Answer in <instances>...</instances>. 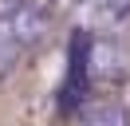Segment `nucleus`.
Listing matches in <instances>:
<instances>
[{
  "label": "nucleus",
  "mask_w": 130,
  "mask_h": 126,
  "mask_svg": "<svg viewBox=\"0 0 130 126\" xmlns=\"http://www.w3.org/2000/svg\"><path fill=\"white\" fill-rule=\"evenodd\" d=\"M43 36H47V16L32 4H20L8 16H0V75H8L24 59V51L36 47Z\"/></svg>",
  "instance_id": "1"
},
{
  "label": "nucleus",
  "mask_w": 130,
  "mask_h": 126,
  "mask_svg": "<svg viewBox=\"0 0 130 126\" xmlns=\"http://www.w3.org/2000/svg\"><path fill=\"white\" fill-rule=\"evenodd\" d=\"M87 94H91V36L75 32L71 51H67V79H63V91H59V106L71 114L87 102Z\"/></svg>",
  "instance_id": "2"
},
{
  "label": "nucleus",
  "mask_w": 130,
  "mask_h": 126,
  "mask_svg": "<svg viewBox=\"0 0 130 126\" xmlns=\"http://www.w3.org/2000/svg\"><path fill=\"white\" fill-rule=\"evenodd\" d=\"M83 126H130V114L122 102L110 99H95V102H83Z\"/></svg>",
  "instance_id": "3"
},
{
  "label": "nucleus",
  "mask_w": 130,
  "mask_h": 126,
  "mask_svg": "<svg viewBox=\"0 0 130 126\" xmlns=\"http://www.w3.org/2000/svg\"><path fill=\"white\" fill-rule=\"evenodd\" d=\"M59 4H67V8H79V4H87V0H59Z\"/></svg>",
  "instance_id": "4"
}]
</instances>
